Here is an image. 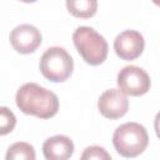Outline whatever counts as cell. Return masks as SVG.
<instances>
[{"label": "cell", "instance_id": "6da1fadb", "mask_svg": "<svg viewBox=\"0 0 160 160\" xmlns=\"http://www.w3.org/2000/svg\"><path fill=\"white\" fill-rule=\"evenodd\" d=\"M15 101L16 106L24 114L34 115L40 119H50L56 115L59 110L58 96L35 82L24 84L16 91Z\"/></svg>", "mask_w": 160, "mask_h": 160}, {"label": "cell", "instance_id": "7a4b0ae2", "mask_svg": "<svg viewBox=\"0 0 160 160\" xmlns=\"http://www.w3.org/2000/svg\"><path fill=\"white\" fill-rule=\"evenodd\" d=\"M149 142L146 129L138 122H125L112 135L115 150L124 158H135L144 152Z\"/></svg>", "mask_w": 160, "mask_h": 160}, {"label": "cell", "instance_id": "3957f363", "mask_svg": "<svg viewBox=\"0 0 160 160\" xmlns=\"http://www.w3.org/2000/svg\"><path fill=\"white\" fill-rule=\"evenodd\" d=\"M72 41L81 58L90 65H100L108 56V42L92 28L80 26L72 34Z\"/></svg>", "mask_w": 160, "mask_h": 160}, {"label": "cell", "instance_id": "277c9868", "mask_svg": "<svg viewBox=\"0 0 160 160\" xmlns=\"http://www.w3.org/2000/svg\"><path fill=\"white\" fill-rule=\"evenodd\" d=\"M41 74L52 82L65 81L74 70V61L70 54L60 46L46 49L40 59Z\"/></svg>", "mask_w": 160, "mask_h": 160}, {"label": "cell", "instance_id": "5b68a950", "mask_svg": "<svg viewBox=\"0 0 160 160\" xmlns=\"http://www.w3.org/2000/svg\"><path fill=\"white\" fill-rule=\"evenodd\" d=\"M150 78L148 72L136 66L129 65L122 68L118 74V86L119 89L130 96H140L149 91Z\"/></svg>", "mask_w": 160, "mask_h": 160}, {"label": "cell", "instance_id": "8992f818", "mask_svg": "<svg viewBox=\"0 0 160 160\" xmlns=\"http://www.w3.org/2000/svg\"><path fill=\"white\" fill-rule=\"evenodd\" d=\"M41 41V32L30 24L18 25L10 32V44L20 54L34 52Z\"/></svg>", "mask_w": 160, "mask_h": 160}, {"label": "cell", "instance_id": "52a82bcc", "mask_svg": "<svg viewBox=\"0 0 160 160\" xmlns=\"http://www.w3.org/2000/svg\"><path fill=\"white\" fill-rule=\"evenodd\" d=\"M98 108L102 116L114 120L124 116L128 112L129 100L126 94H124L120 89H110L100 95Z\"/></svg>", "mask_w": 160, "mask_h": 160}, {"label": "cell", "instance_id": "ba28073f", "mask_svg": "<svg viewBox=\"0 0 160 160\" xmlns=\"http://www.w3.org/2000/svg\"><path fill=\"white\" fill-rule=\"evenodd\" d=\"M144 38L136 30H125L114 40L115 52L122 60H134L139 58L144 50Z\"/></svg>", "mask_w": 160, "mask_h": 160}, {"label": "cell", "instance_id": "9c48e42d", "mask_svg": "<svg viewBox=\"0 0 160 160\" xmlns=\"http://www.w3.org/2000/svg\"><path fill=\"white\" fill-rule=\"evenodd\" d=\"M42 152L48 160H66L74 152V142L65 135H55L45 140Z\"/></svg>", "mask_w": 160, "mask_h": 160}, {"label": "cell", "instance_id": "30bf717a", "mask_svg": "<svg viewBox=\"0 0 160 160\" xmlns=\"http://www.w3.org/2000/svg\"><path fill=\"white\" fill-rule=\"evenodd\" d=\"M69 12L75 18L88 19L95 15L98 10L96 0H66Z\"/></svg>", "mask_w": 160, "mask_h": 160}, {"label": "cell", "instance_id": "8fae6325", "mask_svg": "<svg viewBox=\"0 0 160 160\" xmlns=\"http://www.w3.org/2000/svg\"><path fill=\"white\" fill-rule=\"evenodd\" d=\"M6 160H34L35 150L32 145L28 142H15L12 144L6 152Z\"/></svg>", "mask_w": 160, "mask_h": 160}, {"label": "cell", "instance_id": "7c38bea8", "mask_svg": "<svg viewBox=\"0 0 160 160\" xmlns=\"http://www.w3.org/2000/svg\"><path fill=\"white\" fill-rule=\"evenodd\" d=\"M0 122H1V135H6L8 132L12 131L16 124V118L11 110L6 106L0 108Z\"/></svg>", "mask_w": 160, "mask_h": 160}, {"label": "cell", "instance_id": "4fadbf2b", "mask_svg": "<svg viewBox=\"0 0 160 160\" xmlns=\"http://www.w3.org/2000/svg\"><path fill=\"white\" fill-rule=\"evenodd\" d=\"M81 159L86 160V159H98V160H102V159H111L110 154H108V151L101 148V146H89L84 150V152L81 154Z\"/></svg>", "mask_w": 160, "mask_h": 160}, {"label": "cell", "instance_id": "5bb4252c", "mask_svg": "<svg viewBox=\"0 0 160 160\" xmlns=\"http://www.w3.org/2000/svg\"><path fill=\"white\" fill-rule=\"evenodd\" d=\"M154 128H155V132L158 135V138L160 139V111L156 114L155 116V121H154Z\"/></svg>", "mask_w": 160, "mask_h": 160}, {"label": "cell", "instance_id": "9a60e30c", "mask_svg": "<svg viewBox=\"0 0 160 160\" xmlns=\"http://www.w3.org/2000/svg\"><path fill=\"white\" fill-rule=\"evenodd\" d=\"M20 1H22V2H34L36 0H20Z\"/></svg>", "mask_w": 160, "mask_h": 160}, {"label": "cell", "instance_id": "2e32d148", "mask_svg": "<svg viewBox=\"0 0 160 160\" xmlns=\"http://www.w3.org/2000/svg\"><path fill=\"white\" fill-rule=\"evenodd\" d=\"M152 2H154V4H156L158 6H160V0H152Z\"/></svg>", "mask_w": 160, "mask_h": 160}]
</instances>
